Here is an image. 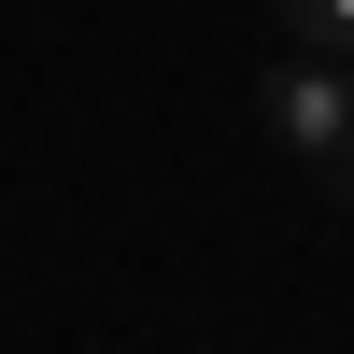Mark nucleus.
<instances>
[{
    "label": "nucleus",
    "mask_w": 354,
    "mask_h": 354,
    "mask_svg": "<svg viewBox=\"0 0 354 354\" xmlns=\"http://www.w3.org/2000/svg\"><path fill=\"white\" fill-rule=\"evenodd\" d=\"M326 185H340V198H354V156H340V170H326Z\"/></svg>",
    "instance_id": "nucleus-3"
},
{
    "label": "nucleus",
    "mask_w": 354,
    "mask_h": 354,
    "mask_svg": "<svg viewBox=\"0 0 354 354\" xmlns=\"http://www.w3.org/2000/svg\"><path fill=\"white\" fill-rule=\"evenodd\" d=\"M270 28H283V43H326V57H354V0H270Z\"/></svg>",
    "instance_id": "nucleus-2"
},
{
    "label": "nucleus",
    "mask_w": 354,
    "mask_h": 354,
    "mask_svg": "<svg viewBox=\"0 0 354 354\" xmlns=\"http://www.w3.org/2000/svg\"><path fill=\"white\" fill-rule=\"evenodd\" d=\"M255 128H270L298 170H340V156H354V57L283 43L270 71H255Z\"/></svg>",
    "instance_id": "nucleus-1"
}]
</instances>
